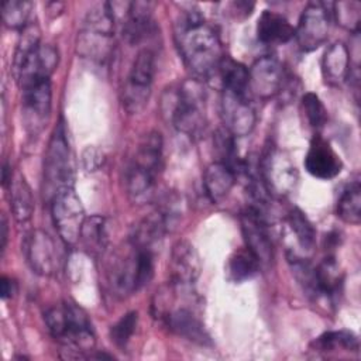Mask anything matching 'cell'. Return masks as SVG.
<instances>
[{"label": "cell", "mask_w": 361, "mask_h": 361, "mask_svg": "<svg viewBox=\"0 0 361 361\" xmlns=\"http://www.w3.org/2000/svg\"><path fill=\"white\" fill-rule=\"evenodd\" d=\"M175 39L180 56L190 71L204 79L216 78L221 59V42L214 28L199 11H185L175 28Z\"/></svg>", "instance_id": "obj_1"}, {"label": "cell", "mask_w": 361, "mask_h": 361, "mask_svg": "<svg viewBox=\"0 0 361 361\" xmlns=\"http://www.w3.org/2000/svg\"><path fill=\"white\" fill-rule=\"evenodd\" d=\"M45 324L51 336L63 350V358H85L94 347V331L86 312L73 302H62L45 313Z\"/></svg>", "instance_id": "obj_2"}, {"label": "cell", "mask_w": 361, "mask_h": 361, "mask_svg": "<svg viewBox=\"0 0 361 361\" xmlns=\"http://www.w3.org/2000/svg\"><path fill=\"white\" fill-rule=\"evenodd\" d=\"M206 93L197 79H188L180 83L169 103V118L172 126L189 137L199 135L206 124L204 110Z\"/></svg>", "instance_id": "obj_3"}, {"label": "cell", "mask_w": 361, "mask_h": 361, "mask_svg": "<svg viewBox=\"0 0 361 361\" xmlns=\"http://www.w3.org/2000/svg\"><path fill=\"white\" fill-rule=\"evenodd\" d=\"M155 75V56L148 48L135 55L130 72L121 87V104L130 114L141 113L148 104Z\"/></svg>", "instance_id": "obj_4"}, {"label": "cell", "mask_w": 361, "mask_h": 361, "mask_svg": "<svg viewBox=\"0 0 361 361\" xmlns=\"http://www.w3.org/2000/svg\"><path fill=\"white\" fill-rule=\"evenodd\" d=\"M73 158L66 137V128L61 120L48 144L44 159V182L52 195L65 186H72L73 180Z\"/></svg>", "instance_id": "obj_5"}, {"label": "cell", "mask_w": 361, "mask_h": 361, "mask_svg": "<svg viewBox=\"0 0 361 361\" xmlns=\"http://www.w3.org/2000/svg\"><path fill=\"white\" fill-rule=\"evenodd\" d=\"M51 214L59 237L69 245L76 244L80 240L86 214L73 186L61 188L52 195Z\"/></svg>", "instance_id": "obj_6"}, {"label": "cell", "mask_w": 361, "mask_h": 361, "mask_svg": "<svg viewBox=\"0 0 361 361\" xmlns=\"http://www.w3.org/2000/svg\"><path fill=\"white\" fill-rule=\"evenodd\" d=\"M261 180L269 195L286 196L298 180V171L292 161L276 148H268L258 162Z\"/></svg>", "instance_id": "obj_7"}, {"label": "cell", "mask_w": 361, "mask_h": 361, "mask_svg": "<svg viewBox=\"0 0 361 361\" xmlns=\"http://www.w3.org/2000/svg\"><path fill=\"white\" fill-rule=\"evenodd\" d=\"M23 92V116L25 128L30 133H38L51 113V80L39 78L20 86Z\"/></svg>", "instance_id": "obj_8"}, {"label": "cell", "mask_w": 361, "mask_h": 361, "mask_svg": "<svg viewBox=\"0 0 361 361\" xmlns=\"http://www.w3.org/2000/svg\"><path fill=\"white\" fill-rule=\"evenodd\" d=\"M138 261L137 248L128 243L123 248L111 254L107 262V281L114 292L120 298H126L138 290L137 285Z\"/></svg>", "instance_id": "obj_9"}, {"label": "cell", "mask_w": 361, "mask_h": 361, "mask_svg": "<svg viewBox=\"0 0 361 361\" xmlns=\"http://www.w3.org/2000/svg\"><path fill=\"white\" fill-rule=\"evenodd\" d=\"M329 35V13L324 4L309 3L299 18L295 30V38L299 48L310 52L323 45Z\"/></svg>", "instance_id": "obj_10"}, {"label": "cell", "mask_w": 361, "mask_h": 361, "mask_svg": "<svg viewBox=\"0 0 361 361\" xmlns=\"http://www.w3.org/2000/svg\"><path fill=\"white\" fill-rule=\"evenodd\" d=\"M240 223L247 248L255 255L261 267H268L274 259V245L267 228L264 212L251 206L241 214Z\"/></svg>", "instance_id": "obj_11"}, {"label": "cell", "mask_w": 361, "mask_h": 361, "mask_svg": "<svg viewBox=\"0 0 361 361\" xmlns=\"http://www.w3.org/2000/svg\"><path fill=\"white\" fill-rule=\"evenodd\" d=\"M283 68L274 56L258 58L248 69V90L262 99H271L278 94L283 86Z\"/></svg>", "instance_id": "obj_12"}, {"label": "cell", "mask_w": 361, "mask_h": 361, "mask_svg": "<svg viewBox=\"0 0 361 361\" xmlns=\"http://www.w3.org/2000/svg\"><path fill=\"white\" fill-rule=\"evenodd\" d=\"M24 254L31 269L42 276H51L58 269V250L54 238L44 230L31 231L24 241Z\"/></svg>", "instance_id": "obj_13"}, {"label": "cell", "mask_w": 361, "mask_h": 361, "mask_svg": "<svg viewBox=\"0 0 361 361\" xmlns=\"http://www.w3.org/2000/svg\"><path fill=\"white\" fill-rule=\"evenodd\" d=\"M221 116L224 128H227L234 137L248 135L257 121L255 110L248 102L247 96L235 94L227 90H223Z\"/></svg>", "instance_id": "obj_14"}, {"label": "cell", "mask_w": 361, "mask_h": 361, "mask_svg": "<svg viewBox=\"0 0 361 361\" xmlns=\"http://www.w3.org/2000/svg\"><path fill=\"white\" fill-rule=\"evenodd\" d=\"M202 272L200 257L195 245L188 240H178L171 250L169 274L173 285L188 286L193 283Z\"/></svg>", "instance_id": "obj_15"}, {"label": "cell", "mask_w": 361, "mask_h": 361, "mask_svg": "<svg viewBox=\"0 0 361 361\" xmlns=\"http://www.w3.org/2000/svg\"><path fill=\"white\" fill-rule=\"evenodd\" d=\"M159 317L165 320L169 330L176 336L200 345L210 344V337L202 320L190 307L188 306L168 307L166 310L162 312Z\"/></svg>", "instance_id": "obj_16"}, {"label": "cell", "mask_w": 361, "mask_h": 361, "mask_svg": "<svg viewBox=\"0 0 361 361\" xmlns=\"http://www.w3.org/2000/svg\"><path fill=\"white\" fill-rule=\"evenodd\" d=\"M305 168L312 176L327 180L341 172L343 164L331 145L320 135H316L306 152Z\"/></svg>", "instance_id": "obj_17"}, {"label": "cell", "mask_w": 361, "mask_h": 361, "mask_svg": "<svg viewBox=\"0 0 361 361\" xmlns=\"http://www.w3.org/2000/svg\"><path fill=\"white\" fill-rule=\"evenodd\" d=\"M169 230L171 224L168 217L161 209H157L135 226L130 241L138 248H145L155 252L161 245L164 235Z\"/></svg>", "instance_id": "obj_18"}, {"label": "cell", "mask_w": 361, "mask_h": 361, "mask_svg": "<svg viewBox=\"0 0 361 361\" xmlns=\"http://www.w3.org/2000/svg\"><path fill=\"white\" fill-rule=\"evenodd\" d=\"M158 172L131 162L126 175V189L130 200L135 204L148 203L154 197Z\"/></svg>", "instance_id": "obj_19"}, {"label": "cell", "mask_w": 361, "mask_h": 361, "mask_svg": "<svg viewBox=\"0 0 361 361\" xmlns=\"http://www.w3.org/2000/svg\"><path fill=\"white\" fill-rule=\"evenodd\" d=\"M257 37L262 44H286L295 37V28L279 13L264 10L257 23Z\"/></svg>", "instance_id": "obj_20"}, {"label": "cell", "mask_w": 361, "mask_h": 361, "mask_svg": "<svg viewBox=\"0 0 361 361\" xmlns=\"http://www.w3.org/2000/svg\"><path fill=\"white\" fill-rule=\"evenodd\" d=\"M126 14L124 37L130 44H138L151 31L152 4L149 1H131L127 4Z\"/></svg>", "instance_id": "obj_21"}, {"label": "cell", "mask_w": 361, "mask_h": 361, "mask_svg": "<svg viewBox=\"0 0 361 361\" xmlns=\"http://www.w3.org/2000/svg\"><path fill=\"white\" fill-rule=\"evenodd\" d=\"M235 183V172L223 162L210 164L203 173V188L207 197L217 203L224 199Z\"/></svg>", "instance_id": "obj_22"}, {"label": "cell", "mask_w": 361, "mask_h": 361, "mask_svg": "<svg viewBox=\"0 0 361 361\" xmlns=\"http://www.w3.org/2000/svg\"><path fill=\"white\" fill-rule=\"evenodd\" d=\"M322 72L324 80L330 85L343 83L350 75V54L343 42L331 44L322 59Z\"/></svg>", "instance_id": "obj_23"}, {"label": "cell", "mask_w": 361, "mask_h": 361, "mask_svg": "<svg viewBox=\"0 0 361 361\" xmlns=\"http://www.w3.org/2000/svg\"><path fill=\"white\" fill-rule=\"evenodd\" d=\"M10 206L14 219L18 223H25L34 213V196L30 185L21 173L13 176L10 183Z\"/></svg>", "instance_id": "obj_24"}, {"label": "cell", "mask_w": 361, "mask_h": 361, "mask_svg": "<svg viewBox=\"0 0 361 361\" xmlns=\"http://www.w3.org/2000/svg\"><path fill=\"white\" fill-rule=\"evenodd\" d=\"M216 78L220 80L223 90L247 96V93H248V69L243 63L224 55V58L220 62Z\"/></svg>", "instance_id": "obj_25"}, {"label": "cell", "mask_w": 361, "mask_h": 361, "mask_svg": "<svg viewBox=\"0 0 361 361\" xmlns=\"http://www.w3.org/2000/svg\"><path fill=\"white\" fill-rule=\"evenodd\" d=\"M261 265L255 255L245 247L235 250L226 262V276L228 281L240 283L254 278Z\"/></svg>", "instance_id": "obj_26"}, {"label": "cell", "mask_w": 361, "mask_h": 361, "mask_svg": "<svg viewBox=\"0 0 361 361\" xmlns=\"http://www.w3.org/2000/svg\"><path fill=\"white\" fill-rule=\"evenodd\" d=\"M312 347L314 351H320V353H333L338 350L358 353L360 343H358V337L353 331L337 330V331L323 333L312 343Z\"/></svg>", "instance_id": "obj_27"}, {"label": "cell", "mask_w": 361, "mask_h": 361, "mask_svg": "<svg viewBox=\"0 0 361 361\" xmlns=\"http://www.w3.org/2000/svg\"><path fill=\"white\" fill-rule=\"evenodd\" d=\"M337 216L348 224H360L361 221V186L355 180L347 186L337 202Z\"/></svg>", "instance_id": "obj_28"}, {"label": "cell", "mask_w": 361, "mask_h": 361, "mask_svg": "<svg viewBox=\"0 0 361 361\" xmlns=\"http://www.w3.org/2000/svg\"><path fill=\"white\" fill-rule=\"evenodd\" d=\"M316 278L320 295L331 298L338 292L343 282V276L334 257H326L316 267Z\"/></svg>", "instance_id": "obj_29"}, {"label": "cell", "mask_w": 361, "mask_h": 361, "mask_svg": "<svg viewBox=\"0 0 361 361\" xmlns=\"http://www.w3.org/2000/svg\"><path fill=\"white\" fill-rule=\"evenodd\" d=\"M288 262L298 283L302 286L306 295L312 298L320 296L316 278V267H313L307 259L300 258L295 254H288Z\"/></svg>", "instance_id": "obj_30"}, {"label": "cell", "mask_w": 361, "mask_h": 361, "mask_svg": "<svg viewBox=\"0 0 361 361\" xmlns=\"http://www.w3.org/2000/svg\"><path fill=\"white\" fill-rule=\"evenodd\" d=\"M106 226V219L102 216H92L86 219L82 228L80 240L89 251L100 252L106 248L109 241Z\"/></svg>", "instance_id": "obj_31"}, {"label": "cell", "mask_w": 361, "mask_h": 361, "mask_svg": "<svg viewBox=\"0 0 361 361\" xmlns=\"http://www.w3.org/2000/svg\"><path fill=\"white\" fill-rule=\"evenodd\" d=\"M286 220L299 245L303 250H312L316 243V230L307 216L299 207H293L288 213Z\"/></svg>", "instance_id": "obj_32"}, {"label": "cell", "mask_w": 361, "mask_h": 361, "mask_svg": "<svg viewBox=\"0 0 361 361\" xmlns=\"http://www.w3.org/2000/svg\"><path fill=\"white\" fill-rule=\"evenodd\" d=\"M213 145H214V149H216V152H217V155L220 158L219 162L226 164L235 173L238 171H243L244 162H241L238 159L234 135L227 128H219L216 131L214 138H213Z\"/></svg>", "instance_id": "obj_33"}, {"label": "cell", "mask_w": 361, "mask_h": 361, "mask_svg": "<svg viewBox=\"0 0 361 361\" xmlns=\"http://www.w3.org/2000/svg\"><path fill=\"white\" fill-rule=\"evenodd\" d=\"M41 45V31L35 23H30L24 30H21L20 39L16 47L13 58V72L17 71L23 62Z\"/></svg>", "instance_id": "obj_34"}, {"label": "cell", "mask_w": 361, "mask_h": 361, "mask_svg": "<svg viewBox=\"0 0 361 361\" xmlns=\"http://www.w3.org/2000/svg\"><path fill=\"white\" fill-rule=\"evenodd\" d=\"M32 8L31 1L10 0L1 4V20L6 27L13 30H24L30 23L28 17Z\"/></svg>", "instance_id": "obj_35"}, {"label": "cell", "mask_w": 361, "mask_h": 361, "mask_svg": "<svg viewBox=\"0 0 361 361\" xmlns=\"http://www.w3.org/2000/svg\"><path fill=\"white\" fill-rule=\"evenodd\" d=\"M334 17L337 24L343 28L358 34L361 20V4L358 1H338L333 4Z\"/></svg>", "instance_id": "obj_36"}, {"label": "cell", "mask_w": 361, "mask_h": 361, "mask_svg": "<svg viewBox=\"0 0 361 361\" xmlns=\"http://www.w3.org/2000/svg\"><path fill=\"white\" fill-rule=\"evenodd\" d=\"M302 109L307 118V123L312 128L320 130L327 121V110L317 94L305 93L302 97Z\"/></svg>", "instance_id": "obj_37"}, {"label": "cell", "mask_w": 361, "mask_h": 361, "mask_svg": "<svg viewBox=\"0 0 361 361\" xmlns=\"http://www.w3.org/2000/svg\"><path fill=\"white\" fill-rule=\"evenodd\" d=\"M137 323H138V313L137 312L126 313L116 324L111 326V329H110L111 341L117 347L124 348L128 344V341L131 340V337L135 331Z\"/></svg>", "instance_id": "obj_38"}, {"label": "cell", "mask_w": 361, "mask_h": 361, "mask_svg": "<svg viewBox=\"0 0 361 361\" xmlns=\"http://www.w3.org/2000/svg\"><path fill=\"white\" fill-rule=\"evenodd\" d=\"M82 161L86 171H94L103 162V154L93 147H87L82 155Z\"/></svg>", "instance_id": "obj_39"}, {"label": "cell", "mask_w": 361, "mask_h": 361, "mask_svg": "<svg viewBox=\"0 0 361 361\" xmlns=\"http://www.w3.org/2000/svg\"><path fill=\"white\" fill-rule=\"evenodd\" d=\"M0 285H1V299L4 300L13 298L14 293L17 292V283L10 276H1Z\"/></svg>", "instance_id": "obj_40"}, {"label": "cell", "mask_w": 361, "mask_h": 361, "mask_svg": "<svg viewBox=\"0 0 361 361\" xmlns=\"http://www.w3.org/2000/svg\"><path fill=\"white\" fill-rule=\"evenodd\" d=\"M13 180V175H11V165L8 162H4L3 165V171H1V183L4 188L10 186Z\"/></svg>", "instance_id": "obj_41"}, {"label": "cell", "mask_w": 361, "mask_h": 361, "mask_svg": "<svg viewBox=\"0 0 361 361\" xmlns=\"http://www.w3.org/2000/svg\"><path fill=\"white\" fill-rule=\"evenodd\" d=\"M7 219H6V216L3 214L1 216V223H0V240H1V243H0V248H1V251H4V247H6V244H7V235H8V233H7Z\"/></svg>", "instance_id": "obj_42"}]
</instances>
